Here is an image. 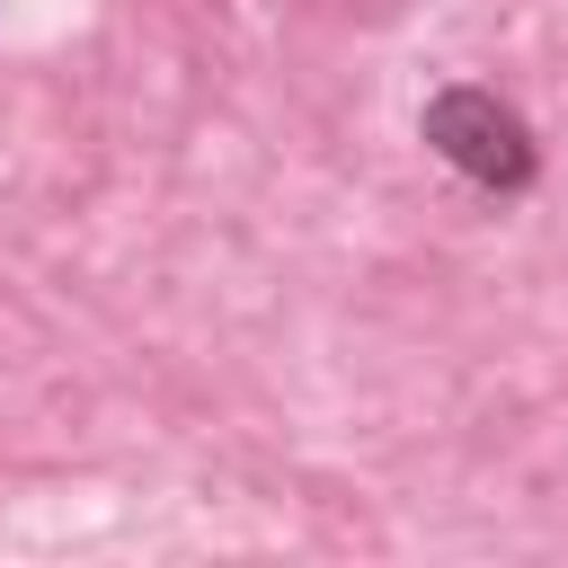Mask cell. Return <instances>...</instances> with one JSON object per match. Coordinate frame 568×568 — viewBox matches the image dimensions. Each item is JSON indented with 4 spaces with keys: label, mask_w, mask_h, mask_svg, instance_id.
<instances>
[{
    "label": "cell",
    "mask_w": 568,
    "mask_h": 568,
    "mask_svg": "<svg viewBox=\"0 0 568 568\" xmlns=\"http://www.w3.org/2000/svg\"><path fill=\"white\" fill-rule=\"evenodd\" d=\"M417 142H426L444 169H462L470 186H488V195H532V178H541L532 124H524L497 89H479V80L435 89L426 115H417Z\"/></svg>",
    "instance_id": "obj_1"
},
{
    "label": "cell",
    "mask_w": 568,
    "mask_h": 568,
    "mask_svg": "<svg viewBox=\"0 0 568 568\" xmlns=\"http://www.w3.org/2000/svg\"><path fill=\"white\" fill-rule=\"evenodd\" d=\"M337 9H399V0H337Z\"/></svg>",
    "instance_id": "obj_2"
}]
</instances>
